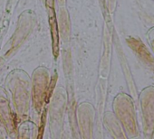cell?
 <instances>
[{
  "label": "cell",
  "instance_id": "1",
  "mask_svg": "<svg viewBox=\"0 0 154 139\" xmlns=\"http://www.w3.org/2000/svg\"><path fill=\"white\" fill-rule=\"evenodd\" d=\"M143 130L147 137L154 134V87H148L140 93Z\"/></svg>",
  "mask_w": 154,
  "mask_h": 139
},
{
  "label": "cell",
  "instance_id": "2",
  "mask_svg": "<svg viewBox=\"0 0 154 139\" xmlns=\"http://www.w3.org/2000/svg\"><path fill=\"white\" fill-rule=\"evenodd\" d=\"M121 98L122 105H119V116L120 120L123 124L124 128L129 137H136L139 135V130L136 121V114L134 111V106L132 100L127 95H122Z\"/></svg>",
  "mask_w": 154,
  "mask_h": 139
},
{
  "label": "cell",
  "instance_id": "3",
  "mask_svg": "<svg viewBox=\"0 0 154 139\" xmlns=\"http://www.w3.org/2000/svg\"><path fill=\"white\" fill-rule=\"evenodd\" d=\"M129 43L130 46L136 52L138 56L140 58V60L149 67L150 68L151 71L154 72V58L151 56L149 52L148 51L147 47L141 43L140 39H134V38H130L127 40Z\"/></svg>",
  "mask_w": 154,
  "mask_h": 139
},
{
  "label": "cell",
  "instance_id": "4",
  "mask_svg": "<svg viewBox=\"0 0 154 139\" xmlns=\"http://www.w3.org/2000/svg\"><path fill=\"white\" fill-rule=\"evenodd\" d=\"M46 6L48 8V14H49V20H50V25H51V32L53 35V43H54V55H57L58 51V32L56 28V22L54 17V3L53 0H46Z\"/></svg>",
  "mask_w": 154,
  "mask_h": 139
},
{
  "label": "cell",
  "instance_id": "5",
  "mask_svg": "<svg viewBox=\"0 0 154 139\" xmlns=\"http://www.w3.org/2000/svg\"><path fill=\"white\" fill-rule=\"evenodd\" d=\"M150 31L151 32H150V36L149 37V43L151 44V47L154 51V31H153V29H151Z\"/></svg>",
  "mask_w": 154,
  "mask_h": 139
}]
</instances>
